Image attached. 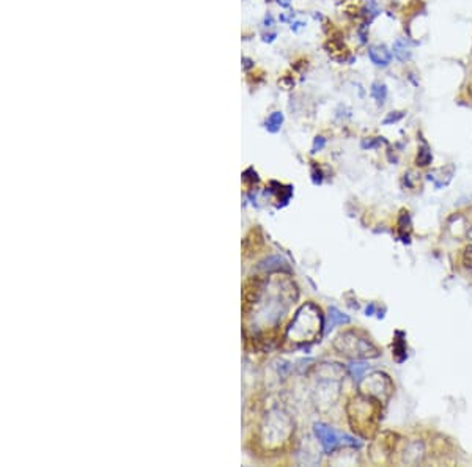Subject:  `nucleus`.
Instances as JSON below:
<instances>
[{
    "label": "nucleus",
    "instance_id": "1",
    "mask_svg": "<svg viewBox=\"0 0 472 467\" xmlns=\"http://www.w3.org/2000/svg\"><path fill=\"white\" fill-rule=\"evenodd\" d=\"M381 401L368 395H359L348 404V418L351 428L362 438H372L378 430L381 417Z\"/></svg>",
    "mask_w": 472,
    "mask_h": 467
},
{
    "label": "nucleus",
    "instance_id": "2",
    "mask_svg": "<svg viewBox=\"0 0 472 467\" xmlns=\"http://www.w3.org/2000/svg\"><path fill=\"white\" fill-rule=\"evenodd\" d=\"M321 328H323V316H321L320 308L312 302H307L298 310L294 320L290 324L286 330V338L304 343V342H314Z\"/></svg>",
    "mask_w": 472,
    "mask_h": 467
},
{
    "label": "nucleus",
    "instance_id": "3",
    "mask_svg": "<svg viewBox=\"0 0 472 467\" xmlns=\"http://www.w3.org/2000/svg\"><path fill=\"white\" fill-rule=\"evenodd\" d=\"M336 348L340 354L356 357V359H373L381 354L370 336L360 330H348L338 335L336 340Z\"/></svg>",
    "mask_w": 472,
    "mask_h": 467
},
{
    "label": "nucleus",
    "instance_id": "4",
    "mask_svg": "<svg viewBox=\"0 0 472 467\" xmlns=\"http://www.w3.org/2000/svg\"><path fill=\"white\" fill-rule=\"evenodd\" d=\"M364 395H368L372 398H376L381 403H388L389 398L394 394V384L390 381V378L384 373H373L370 374L366 381L359 382Z\"/></svg>",
    "mask_w": 472,
    "mask_h": 467
},
{
    "label": "nucleus",
    "instance_id": "5",
    "mask_svg": "<svg viewBox=\"0 0 472 467\" xmlns=\"http://www.w3.org/2000/svg\"><path fill=\"white\" fill-rule=\"evenodd\" d=\"M314 432H315V436L318 438L320 444L323 445V448L326 452H330V450L337 448L340 445V442H342L340 434L334 428L324 425V423H316V425L314 426Z\"/></svg>",
    "mask_w": 472,
    "mask_h": 467
},
{
    "label": "nucleus",
    "instance_id": "6",
    "mask_svg": "<svg viewBox=\"0 0 472 467\" xmlns=\"http://www.w3.org/2000/svg\"><path fill=\"white\" fill-rule=\"evenodd\" d=\"M368 58L376 66H388L392 62V54L384 44H374L368 49Z\"/></svg>",
    "mask_w": 472,
    "mask_h": 467
},
{
    "label": "nucleus",
    "instance_id": "7",
    "mask_svg": "<svg viewBox=\"0 0 472 467\" xmlns=\"http://www.w3.org/2000/svg\"><path fill=\"white\" fill-rule=\"evenodd\" d=\"M392 356H394V359L398 362V364L404 362L406 357H408V354H406L404 334L400 332V330L395 332V338H394V343H392Z\"/></svg>",
    "mask_w": 472,
    "mask_h": 467
},
{
    "label": "nucleus",
    "instance_id": "8",
    "mask_svg": "<svg viewBox=\"0 0 472 467\" xmlns=\"http://www.w3.org/2000/svg\"><path fill=\"white\" fill-rule=\"evenodd\" d=\"M350 318L346 314H343L340 310H337L336 307H330L328 312V324H326V330L334 329L338 324H348Z\"/></svg>",
    "mask_w": 472,
    "mask_h": 467
},
{
    "label": "nucleus",
    "instance_id": "9",
    "mask_svg": "<svg viewBox=\"0 0 472 467\" xmlns=\"http://www.w3.org/2000/svg\"><path fill=\"white\" fill-rule=\"evenodd\" d=\"M392 52H394L395 58L400 60V62H408L411 58V48H410V44H408L404 40H396L394 42Z\"/></svg>",
    "mask_w": 472,
    "mask_h": 467
},
{
    "label": "nucleus",
    "instance_id": "10",
    "mask_svg": "<svg viewBox=\"0 0 472 467\" xmlns=\"http://www.w3.org/2000/svg\"><path fill=\"white\" fill-rule=\"evenodd\" d=\"M372 96L376 100V102L378 104H384V101H386V98H388V86H386V84H381V82H374L373 85H372Z\"/></svg>",
    "mask_w": 472,
    "mask_h": 467
},
{
    "label": "nucleus",
    "instance_id": "11",
    "mask_svg": "<svg viewBox=\"0 0 472 467\" xmlns=\"http://www.w3.org/2000/svg\"><path fill=\"white\" fill-rule=\"evenodd\" d=\"M282 123H284V115L280 112H274L266 120V129L271 132H277L278 129H280Z\"/></svg>",
    "mask_w": 472,
    "mask_h": 467
},
{
    "label": "nucleus",
    "instance_id": "12",
    "mask_svg": "<svg viewBox=\"0 0 472 467\" xmlns=\"http://www.w3.org/2000/svg\"><path fill=\"white\" fill-rule=\"evenodd\" d=\"M398 232H400V236L403 238V241H406L404 238H408L410 234V230H411V217H410V212H403V216L400 217L398 220Z\"/></svg>",
    "mask_w": 472,
    "mask_h": 467
},
{
    "label": "nucleus",
    "instance_id": "13",
    "mask_svg": "<svg viewBox=\"0 0 472 467\" xmlns=\"http://www.w3.org/2000/svg\"><path fill=\"white\" fill-rule=\"evenodd\" d=\"M368 365L367 364H360V362H356V364H352L351 366H350V372H351V374L354 376V381H358V382H360L362 379H364V374H366V372L368 370Z\"/></svg>",
    "mask_w": 472,
    "mask_h": 467
},
{
    "label": "nucleus",
    "instance_id": "14",
    "mask_svg": "<svg viewBox=\"0 0 472 467\" xmlns=\"http://www.w3.org/2000/svg\"><path fill=\"white\" fill-rule=\"evenodd\" d=\"M432 160H433L432 151L428 150V146H422V148L419 150V154H417V166L426 167V166L432 164Z\"/></svg>",
    "mask_w": 472,
    "mask_h": 467
},
{
    "label": "nucleus",
    "instance_id": "15",
    "mask_svg": "<svg viewBox=\"0 0 472 467\" xmlns=\"http://www.w3.org/2000/svg\"><path fill=\"white\" fill-rule=\"evenodd\" d=\"M463 264H464L466 269L472 270V244L464 248V252H463Z\"/></svg>",
    "mask_w": 472,
    "mask_h": 467
},
{
    "label": "nucleus",
    "instance_id": "16",
    "mask_svg": "<svg viewBox=\"0 0 472 467\" xmlns=\"http://www.w3.org/2000/svg\"><path fill=\"white\" fill-rule=\"evenodd\" d=\"M403 118V112H392V114H389L388 116L384 118V124H390V123H395V122H398V120H402Z\"/></svg>",
    "mask_w": 472,
    "mask_h": 467
},
{
    "label": "nucleus",
    "instance_id": "17",
    "mask_svg": "<svg viewBox=\"0 0 472 467\" xmlns=\"http://www.w3.org/2000/svg\"><path fill=\"white\" fill-rule=\"evenodd\" d=\"M324 145H326V140H324L323 137H316V138H315V142H314V151H320V150H323V148H324Z\"/></svg>",
    "mask_w": 472,
    "mask_h": 467
},
{
    "label": "nucleus",
    "instance_id": "18",
    "mask_svg": "<svg viewBox=\"0 0 472 467\" xmlns=\"http://www.w3.org/2000/svg\"><path fill=\"white\" fill-rule=\"evenodd\" d=\"M278 2V5H282V6H288L290 5V0H277Z\"/></svg>",
    "mask_w": 472,
    "mask_h": 467
},
{
    "label": "nucleus",
    "instance_id": "19",
    "mask_svg": "<svg viewBox=\"0 0 472 467\" xmlns=\"http://www.w3.org/2000/svg\"><path fill=\"white\" fill-rule=\"evenodd\" d=\"M264 24H268V27H270V26L272 24V18H271V16H268V18L264 19Z\"/></svg>",
    "mask_w": 472,
    "mask_h": 467
}]
</instances>
